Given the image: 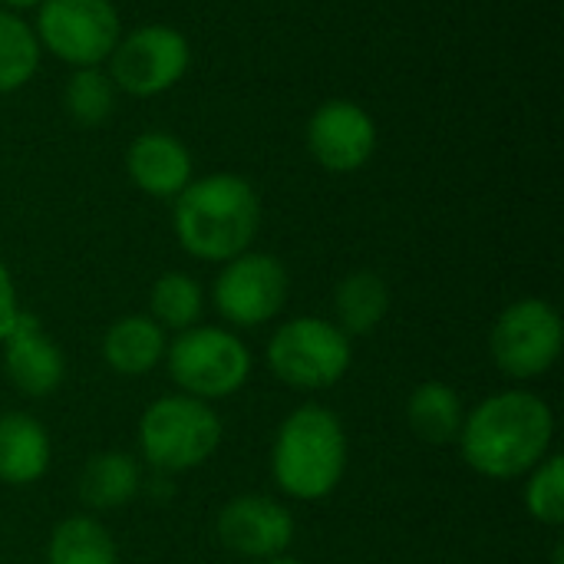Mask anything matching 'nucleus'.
Returning a JSON list of instances; mask_svg holds the SVG:
<instances>
[{"instance_id":"24","label":"nucleus","mask_w":564,"mask_h":564,"mask_svg":"<svg viewBox=\"0 0 564 564\" xmlns=\"http://www.w3.org/2000/svg\"><path fill=\"white\" fill-rule=\"evenodd\" d=\"M525 509L535 522L558 529L564 522V459L545 456L532 473L525 486Z\"/></svg>"},{"instance_id":"27","label":"nucleus","mask_w":564,"mask_h":564,"mask_svg":"<svg viewBox=\"0 0 564 564\" xmlns=\"http://www.w3.org/2000/svg\"><path fill=\"white\" fill-rule=\"evenodd\" d=\"M261 564H301V562H294V558H268V562H261Z\"/></svg>"},{"instance_id":"10","label":"nucleus","mask_w":564,"mask_h":564,"mask_svg":"<svg viewBox=\"0 0 564 564\" xmlns=\"http://www.w3.org/2000/svg\"><path fill=\"white\" fill-rule=\"evenodd\" d=\"M288 271L274 254L245 251L225 261L212 284L215 311L235 327H261L274 321L288 301Z\"/></svg>"},{"instance_id":"1","label":"nucleus","mask_w":564,"mask_h":564,"mask_svg":"<svg viewBox=\"0 0 564 564\" xmlns=\"http://www.w3.org/2000/svg\"><path fill=\"white\" fill-rule=\"evenodd\" d=\"M555 416L529 390H502L466 413L459 449L473 473L506 482L529 476L552 449Z\"/></svg>"},{"instance_id":"18","label":"nucleus","mask_w":564,"mask_h":564,"mask_svg":"<svg viewBox=\"0 0 564 564\" xmlns=\"http://www.w3.org/2000/svg\"><path fill=\"white\" fill-rule=\"evenodd\" d=\"M139 463L129 453H99L79 473V502L93 512H112L135 499Z\"/></svg>"},{"instance_id":"3","label":"nucleus","mask_w":564,"mask_h":564,"mask_svg":"<svg viewBox=\"0 0 564 564\" xmlns=\"http://www.w3.org/2000/svg\"><path fill=\"white\" fill-rule=\"evenodd\" d=\"M347 473V433L337 413L307 403L278 430L271 449V476L278 489L301 502L327 499Z\"/></svg>"},{"instance_id":"5","label":"nucleus","mask_w":564,"mask_h":564,"mask_svg":"<svg viewBox=\"0 0 564 564\" xmlns=\"http://www.w3.org/2000/svg\"><path fill=\"white\" fill-rule=\"evenodd\" d=\"M169 373L185 397L225 400L251 377V354L245 340L225 327H188L165 347Z\"/></svg>"},{"instance_id":"7","label":"nucleus","mask_w":564,"mask_h":564,"mask_svg":"<svg viewBox=\"0 0 564 564\" xmlns=\"http://www.w3.org/2000/svg\"><path fill=\"white\" fill-rule=\"evenodd\" d=\"M33 33L40 50L83 69L109 59L122 36V20L112 0H43L36 7Z\"/></svg>"},{"instance_id":"4","label":"nucleus","mask_w":564,"mask_h":564,"mask_svg":"<svg viewBox=\"0 0 564 564\" xmlns=\"http://www.w3.org/2000/svg\"><path fill=\"white\" fill-rule=\"evenodd\" d=\"M139 446L149 466L162 473H188L221 446L218 413L195 397L172 393L145 406L139 420Z\"/></svg>"},{"instance_id":"20","label":"nucleus","mask_w":564,"mask_h":564,"mask_svg":"<svg viewBox=\"0 0 564 564\" xmlns=\"http://www.w3.org/2000/svg\"><path fill=\"white\" fill-rule=\"evenodd\" d=\"M46 562L50 564H119V552L112 535L106 532L102 522H96L93 516H73L63 519L53 535H50V549H46Z\"/></svg>"},{"instance_id":"14","label":"nucleus","mask_w":564,"mask_h":564,"mask_svg":"<svg viewBox=\"0 0 564 564\" xmlns=\"http://www.w3.org/2000/svg\"><path fill=\"white\" fill-rule=\"evenodd\" d=\"M126 172L132 185L152 198H178L192 175V152L169 132H142L126 149Z\"/></svg>"},{"instance_id":"8","label":"nucleus","mask_w":564,"mask_h":564,"mask_svg":"<svg viewBox=\"0 0 564 564\" xmlns=\"http://www.w3.org/2000/svg\"><path fill=\"white\" fill-rule=\"evenodd\" d=\"M562 314L539 297L509 304L489 337L496 367L512 380H532L549 373L562 357Z\"/></svg>"},{"instance_id":"17","label":"nucleus","mask_w":564,"mask_h":564,"mask_svg":"<svg viewBox=\"0 0 564 564\" xmlns=\"http://www.w3.org/2000/svg\"><path fill=\"white\" fill-rule=\"evenodd\" d=\"M466 410L459 393L449 383L440 380H426L410 393L406 403V423L416 433V440L430 443V446H446L459 440Z\"/></svg>"},{"instance_id":"15","label":"nucleus","mask_w":564,"mask_h":564,"mask_svg":"<svg viewBox=\"0 0 564 564\" xmlns=\"http://www.w3.org/2000/svg\"><path fill=\"white\" fill-rule=\"evenodd\" d=\"M50 469V436L30 413L0 416V482L30 486Z\"/></svg>"},{"instance_id":"9","label":"nucleus","mask_w":564,"mask_h":564,"mask_svg":"<svg viewBox=\"0 0 564 564\" xmlns=\"http://www.w3.org/2000/svg\"><path fill=\"white\" fill-rule=\"evenodd\" d=\"M106 63H109L106 73L116 89L145 99L172 89L185 76L192 63V46L175 26L145 23L135 26L132 33H122Z\"/></svg>"},{"instance_id":"22","label":"nucleus","mask_w":564,"mask_h":564,"mask_svg":"<svg viewBox=\"0 0 564 564\" xmlns=\"http://www.w3.org/2000/svg\"><path fill=\"white\" fill-rule=\"evenodd\" d=\"M149 307H152V321L162 330L182 334V330H188V327L198 324V317L205 311V294H202V284L192 274L169 271V274H162L152 284Z\"/></svg>"},{"instance_id":"26","label":"nucleus","mask_w":564,"mask_h":564,"mask_svg":"<svg viewBox=\"0 0 564 564\" xmlns=\"http://www.w3.org/2000/svg\"><path fill=\"white\" fill-rule=\"evenodd\" d=\"M43 0H0V7L3 10H13V13H20V10H36Z\"/></svg>"},{"instance_id":"19","label":"nucleus","mask_w":564,"mask_h":564,"mask_svg":"<svg viewBox=\"0 0 564 564\" xmlns=\"http://www.w3.org/2000/svg\"><path fill=\"white\" fill-rule=\"evenodd\" d=\"M334 311H337V327L347 337H364L390 311V288L380 274L373 271H354L337 284L334 294Z\"/></svg>"},{"instance_id":"6","label":"nucleus","mask_w":564,"mask_h":564,"mask_svg":"<svg viewBox=\"0 0 564 564\" xmlns=\"http://www.w3.org/2000/svg\"><path fill=\"white\" fill-rule=\"evenodd\" d=\"M350 337L324 317H294L268 340L271 373L294 390H327L350 370Z\"/></svg>"},{"instance_id":"11","label":"nucleus","mask_w":564,"mask_h":564,"mask_svg":"<svg viewBox=\"0 0 564 564\" xmlns=\"http://www.w3.org/2000/svg\"><path fill=\"white\" fill-rule=\"evenodd\" d=\"M307 149L327 172H357L377 152V122L354 99H327L307 122Z\"/></svg>"},{"instance_id":"12","label":"nucleus","mask_w":564,"mask_h":564,"mask_svg":"<svg viewBox=\"0 0 564 564\" xmlns=\"http://www.w3.org/2000/svg\"><path fill=\"white\" fill-rule=\"evenodd\" d=\"M218 542L254 562L281 558L294 542V516L268 496H238L218 512Z\"/></svg>"},{"instance_id":"13","label":"nucleus","mask_w":564,"mask_h":564,"mask_svg":"<svg viewBox=\"0 0 564 564\" xmlns=\"http://www.w3.org/2000/svg\"><path fill=\"white\" fill-rule=\"evenodd\" d=\"M0 347H3V373L23 397L40 400L59 390L66 373L63 350L33 314L20 311Z\"/></svg>"},{"instance_id":"16","label":"nucleus","mask_w":564,"mask_h":564,"mask_svg":"<svg viewBox=\"0 0 564 564\" xmlns=\"http://www.w3.org/2000/svg\"><path fill=\"white\" fill-rule=\"evenodd\" d=\"M165 330L142 314L119 317L102 337V360L119 377H142L165 360Z\"/></svg>"},{"instance_id":"2","label":"nucleus","mask_w":564,"mask_h":564,"mask_svg":"<svg viewBox=\"0 0 564 564\" xmlns=\"http://www.w3.org/2000/svg\"><path fill=\"white\" fill-rule=\"evenodd\" d=\"M172 228L185 254L225 264L251 251L261 228V198L254 185L235 172L192 178L175 198Z\"/></svg>"},{"instance_id":"21","label":"nucleus","mask_w":564,"mask_h":564,"mask_svg":"<svg viewBox=\"0 0 564 564\" xmlns=\"http://www.w3.org/2000/svg\"><path fill=\"white\" fill-rule=\"evenodd\" d=\"M40 53L43 50L36 43L33 23L0 7V96L17 93L36 76Z\"/></svg>"},{"instance_id":"25","label":"nucleus","mask_w":564,"mask_h":564,"mask_svg":"<svg viewBox=\"0 0 564 564\" xmlns=\"http://www.w3.org/2000/svg\"><path fill=\"white\" fill-rule=\"evenodd\" d=\"M17 314H20V304H17V288H13V278H10V271H7V268H3V261H0V340L10 334V327H13Z\"/></svg>"},{"instance_id":"23","label":"nucleus","mask_w":564,"mask_h":564,"mask_svg":"<svg viewBox=\"0 0 564 564\" xmlns=\"http://www.w3.org/2000/svg\"><path fill=\"white\" fill-rule=\"evenodd\" d=\"M63 106L79 126H86V129L102 126L116 109V86H112L109 73L99 66L73 69V76L63 86Z\"/></svg>"}]
</instances>
